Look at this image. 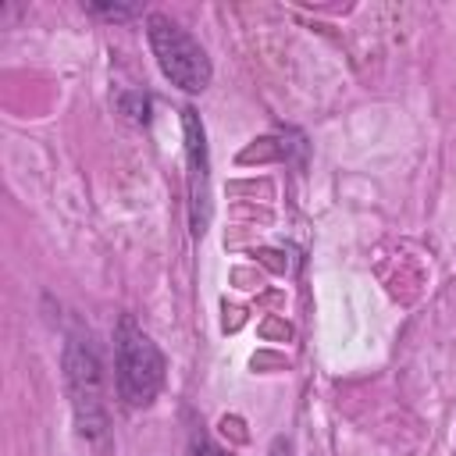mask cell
<instances>
[{"label":"cell","instance_id":"obj_7","mask_svg":"<svg viewBox=\"0 0 456 456\" xmlns=\"http://www.w3.org/2000/svg\"><path fill=\"white\" fill-rule=\"evenodd\" d=\"M289 452H292V449H289V442H285V438H274L267 456H289Z\"/></svg>","mask_w":456,"mask_h":456},{"label":"cell","instance_id":"obj_4","mask_svg":"<svg viewBox=\"0 0 456 456\" xmlns=\"http://www.w3.org/2000/svg\"><path fill=\"white\" fill-rule=\"evenodd\" d=\"M182 125H185V153H189V200H192V232L203 235L207 228V217H210V203H207V171H210V160H207V135H203V121L196 118L192 107L182 110Z\"/></svg>","mask_w":456,"mask_h":456},{"label":"cell","instance_id":"obj_5","mask_svg":"<svg viewBox=\"0 0 456 456\" xmlns=\"http://www.w3.org/2000/svg\"><path fill=\"white\" fill-rule=\"evenodd\" d=\"M86 11H89V14H100V18H110V21H121V18L139 14L135 4H128V7H121V4H86Z\"/></svg>","mask_w":456,"mask_h":456},{"label":"cell","instance_id":"obj_2","mask_svg":"<svg viewBox=\"0 0 456 456\" xmlns=\"http://www.w3.org/2000/svg\"><path fill=\"white\" fill-rule=\"evenodd\" d=\"M64 374H68V392H71V410H75V428L86 442H103L107 435V406H103V374L96 349L89 335L75 331L64 346Z\"/></svg>","mask_w":456,"mask_h":456},{"label":"cell","instance_id":"obj_3","mask_svg":"<svg viewBox=\"0 0 456 456\" xmlns=\"http://www.w3.org/2000/svg\"><path fill=\"white\" fill-rule=\"evenodd\" d=\"M146 36H150L153 57H157L164 78H171V86H178L185 93H203L210 86V57L178 21H171L167 14H150Z\"/></svg>","mask_w":456,"mask_h":456},{"label":"cell","instance_id":"obj_1","mask_svg":"<svg viewBox=\"0 0 456 456\" xmlns=\"http://www.w3.org/2000/svg\"><path fill=\"white\" fill-rule=\"evenodd\" d=\"M114 378L118 395L132 410L150 406L164 385V353L132 317H121L114 335Z\"/></svg>","mask_w":456,"mask_h":456},{"label":"cell","instance_id":"obj_6","mask_svg":"<svg viewBox=\"0 0 456 456\" xmlns=\"http://www.w3.org/2000/svg\"><path fill=\"white\" fill-rule=\"evenodd\" d=\"M192 456H221V449L207 435H192Z\"/></svg>","mask_w":456,"mask_h":456}]
</instances>
